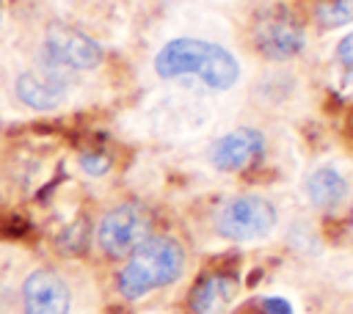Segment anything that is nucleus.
I'll return each mask as SVG.
<instances>
[{"instance_id": "2eb2a0df", "label": "nucleus", "mask_w": 353, "mask_h": 314, "mask_svg": "<svg viewBox=\"0 0 353 314\" xmlns=\"http://www.w3.org/2000/svg\"><path fill=\"white\" fill-rule=\"evenodd\" d=\"M259 306L265 314H292V306L284 297H265V300H259Z\"/></svg>"}, {"instance_id": "9d476101", "label": "nucleus", "mask_w": 353, "mask_h": 314, "mask_svg": "<svg viewBox=\"0 0 353 314\" xmlns=\"http://www.w3.org/2000/svg\"><path fill=\"white\" fill-rule=\"evenodd\" d=\"M303 190H306V198H309L312 207H317V209H336L347 198V179L334 165H317L306 176Z\"/></svg>"}, {"instance_id": "9b49d317", "label": "nucleus", "mask_w": 353, "mask_h": 314, "mask_svg": "<svg viewBox=\"0 0 353 314\" xmlns=\"http://www.w3.org/2000/svg\"><path fill=\"white\" fill-rule=\"evenodd\" d=\"M237 292V284L232 275H207L199 281L190 292V308L193 314H221Z\"/></svg>"}, {"instance_id": "4468645a", "label": "nucleus", "mask_w": 353, "mask_h": 314, "mask_svg": "<svg viewBox=\"0 0 353 314\" xmlns=\"http://www.w3.org/2000/svg\"><path fill=\"white\" fill-rule=\"evenodd\" d=\"M336 58L347 72H353V33L342 36V41L336 44Z\"/></svg>"}, {"instance_id": "ddd939ff", "label": "nucleus", "mask_w": 353, "mask_h": 314, "mask_svg": "<svg viewBox=\"0 0 353 314\" xmlns=\"http://www.w3.org/2000/svg\"><path fill=\"white\" fill-rule=\"evenodd\" d=\"M80 168H83L85 174H91V176H102V174H108L110 160H108L105 154L91 151V154H83V157H80Z\"/></svg>"}, {"instance_id": "6e6552de", "label": "nucleus", "mask_w": 353, "mask_h": 314, "mask_svg": "<svg viewBox=\"0 0 353 314\" xmlns=\"http://www.w3.org/2000/svg\"><path fill=\"white\" fill-rule=\"evenodd\" d=\"M19 297L25 314H69L72 308L69 284L50 267H39L28 273Z\"/></svg>"}, {"instance_id": "0eeeda50", "label": "nucleus", "mask_w": 353, "mask_h": 314, "mask_svg": "<svg viewBox=\"0 0 353 314\" xmlns=\"http://www.w3.org/2000/svg\"><path fill=\"white\" fill-rule=\"evenodd\" d=\"M50 61H55L58 66L69 69V72H83V69H94L102 63V47L85 36L83 30H74L69 25H50L47 36H44V52Z\"/></svg>"}, {"instance_id": "f8f14e48", "label": "nucleus", "mask_w": 353, "mask_h": 314, "mask_svg": "<svg viewBox=\"0 0 353 314\" xmlns=\"http://www.w3.org/2000/svg\"><path fill=\"white\" fill-rule=\"evenodd\" d=\"M314 19L325 30L342 28V25L353 22V0H323L314 8Z\"/></svg>"}, {"instance_id": "39448f33", "label": "nucleus", "mask_w": 353, "mask_h": 314, "mask_svg": "<svg viewBox=\"0 0 353 314\" xmlns=\"http://www.w3.org/2000/svg\"><path fill=\"white\" fill-rule=\"evenodd\" d=\"M254 44L265 58L287 61L303 50V28L284 6H270L254 19Z\"/></svg>"}, {"instance_id": "f257e3e1", "label": "nucleus", "mask_w": 353, "mask_h": 314, "mask_svg": "<svg viewBox=\"0 0 353 314\" xmlns=\"http://www.w3.org/2000/svg\"><path fill=\"white\" fill-rule=\"evenodd\" d=\"M154 72L165 80L193 74L215 91H226L240 80V63L229 50L204 39H190V36L171 39L154 55Z\"/></svg>"}, {"instance_id": "f03ea898", "label": "nucleus", "mask_w": 353, "mask_h": 314, "mask_svg": "<svg viewBox=\"0 0 353 314\" xmlns=\"http://www.w3.org/2000/svg\"><path fill=\"white\" fill-rule=\"evenodd\" d=\"M185 273V251L171 237H149L141 242L119 273V292L138 300L152 289L168 286Z\"/></svg>"}, {"instance_id": "dca6fc26", "label": "nucleus", "mask_w": 353, "mask_h": 314, "mask_svg": "<svg viewBox=\"0 0 353 314\" xmlns=\"http://www.w3.org/2000/svg\"><path fill=\"white\" fill-rule=\"evenodd\" d=\"M0 22H3V0H0Z\"/></svg>"}, {"instance_id": "20e7f679", "label": "nucleus", "mask_w": 353, "mask_h": 314, "mask_svg": "<svg viewBox=\"0 0 353 314\" xmlns=\"http://www.w3.org/2000/svg\"><path fill=\"white\" fill-rule=\"evenodd\" d=\"M152 237V218L138 204H119L102 215L97 226V245L102 253L121 259Z\"/></svg>"}, {"instance_id": "7ed1b4c3", "label": "nucleus", "mask_w": 353, "mask_h": 314, "mask_svg": "<svg viewBox=\"0 0 353 314\" xmlns=\"http://www.w3.org/2000/svg\"><path fill=\"white\" fill-rule=\"evenodd\" d=\"M273 226H276V207L256 193L229 198L215 215L218 234L234 242L262 240L273 231Z\"/></svg>"}, {"instance_id": "423d86ee", "label": "nucleus", "mask_w": 353, "mask_h": 314, "mask_svg": "<svg viewBox=\"0 0 353 314\" xmlns=\"http://www.w3.org/2000/svg\"><path fill=\"white\" fill-rule=\"evenodd\" d=\"M69 85H72V72L41 55L39 69L22 72L17 77V96L33 110H52L63 102Z\"/></svg>"}, {"instance_id": "1a4fd4ad", "label": "nucleus", "mask_w": 353, "mask_h": 314, "mask_svg": "<svg viewBox=\"0 0 353 314\" xmlns=\"http://www.w3.org/2000/svg\"><path fill=\"white\" fill-rule=\"evenodd\" d=\"M265 151V135L254 127H240L221 135L210 146V163L218 171H243L254 165Z\"/></svg>"}]
</instances>
